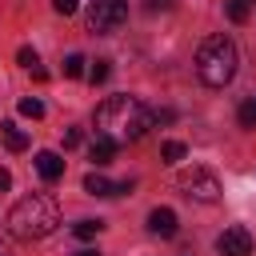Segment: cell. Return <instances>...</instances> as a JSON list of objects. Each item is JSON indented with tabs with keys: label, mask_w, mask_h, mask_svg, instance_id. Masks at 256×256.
I'll list each match as a JSON object with an SVG mask.
<instances>
[{
	"label": "cell",
	"mask_w": 256,
	"mask_h": 256,
	"mask_svg": "<svg viewBox=\"0 0 256 256\" xmlns=\"http://www.w3.org/2000/svg\"><path fill=\"white\" fill-rule=\"evenodd\" d=\"M76 256H100V252H96V248H80Z\"/></svg>",
	"instance_id": "cb8c5ba5"
},
{
	"label": "cell",
	"mask_w": 256,
	"mask_h": 256,
	"mask_svg": "<svg viewBox=\"0 0 256 256\" xmlns=\"http://www.w3.org/2000/svg\"><path fill=\"white\" fill-rule=\"evenodd\" d=\"M116 148H120V144H116L112 136H100V132H96V140L88 144V160H92L96 168H104V164H112V156H116Z\"/></svg>",
	"instance_id": "ba28073f"
},
{
	"label": "cell",
	"mask_w": 256,
	"mask_h": 256,
	"mask_svg": "<svg viewBox=\"0 0 256 256\" xmlns=\"http://www.w3.org/2000/svg\"><path fill=\"white\" fill-rule=\"evenodd\" d=\"M8 188H12V172H8V168H0V192H8Z\"/></svg>",
	"instance_id": "7402d4cb"
},
{
	"label": "cell",
	"mask_w": 256,
	"mask_h": 256,
	"mask_svg": "<svg viewBox=\"0 0 256 256\" xmlns=\"http://www.w3.org/2000/svg\"><path fill=\"white\" fill-rule=\"evenodd\" d=\"M216 252H220V256H252V236H248V228H240V224L224 228V232L216 236Z\"/></svg>",
	"instance_id": "8992f818"
},
{
	"label": "cell",
	"mask_w": 256,
	"mask_h": 256,
	"mask_svg": "<svg viewBox=\"0 0 256 256\" xmlns=\"http://www.w3.org/2000/svg\"><path fill=\"white\" fill-rule=\"evenodd\" d=\"M52 8H56L60 16H72V12L80 8V0H52Z\"/></svg>",
	"instance_id": "ffe728a7"
},
{
	"label": "cell",
	"mask_w": 256,
	"mask_h": 256,
	"mask_svg": "<svg viewBox=\"0 0 256 256\" xmlns=\"http://www.w3.org/2000/svg\"><path fill=\"white\" fill-rule=\"evenodd\" d=\"M0 132H4L8 152H24V148H28V132H24V128H16L12 120H8V124H0Z\"/></svg>",
	"instance_id": "8fae6325"
},
{
	"label": "cell",
	"mask_w": 256,
	"mask_h": 256,
	"mask_svg": "<svg viewBox=\"0 0 256 256\" xmlns=\"http://www.w3.org/2000/svg\"><path fill=\"white\" fill-rule=\"evenodd\" d=\"M20 116H28V120H40V116H44V104H40L36 96H24V100H20Z\"/></svg>",
	"instance_id": "2e32d148"
},
{
	"label": "cell",
	"mask_w": 256,
	"mask_h": 256,
	"mask_svg": "<svg viewBox=\"0 0 256 256\" xmlns=\"http://www.w3.org/2000/svg\"><path fill=\"white\" fill-rule=\"evenodd\" d=\"M172 4H176V0H148V8H152V12H160V8H164V12H168V8H172Z\"/></svg>",
	"instance_id": "603a6c76"
},
{
	"label": "cell",
	"mask_w": 256,
	"mask_h": 256,
	"mask_svg": "<svg viewBox=\"0 0 256 256\" xmlns=\"http://www.w3.org/2000/svg\"><path fill=\"white\" fill-rule=\"evenodd\" d=\"M84 64H88V60H84L80 52H72V56L64 60V76H72V80H76V76H84Z\"/></svg>",
	"instance_id": "e0dca14e"
},
{
	"label": "cell",
	"mask_w": 256,
	"mask_h": 256,
	"mask_svg": "<svg viewBox=\"0 0 256 256\" xmlns=\"http://www.w3.org/2000/svg\"><path fill=\"white\" fill-rule=\"evenodd\" d=\"M180 188H184V196H192V200H200V204H216L220 200V180H216V172H208V168H188V172H180Z\"/></svg>",
	"instance_id": "5b68a950"
},
{
	"label": "cell",
	"mask_w": 256,
	"mask_h": 256,
	"mask_svg": "<svg viewBox=\"0 0 256 256\" xmlns=\"http://www.w3.org/2000/svg\"><path fill=\"white\" fill-rule=\"evenodd\" d=\"M128 20V4L124 0H88V32L108 36L116 28H124Z\"/></svg>",
	"instance_id": "277c9868"
},
{
	"label": "cell",
	"mask_w": 256,
	"mask_h": 256,
	"mask_svg": "<svg viewBox=\"0 0 256 256\" xmlns=\"http://www.w3.org/2000/svg\"><path fill=\"white\" fill-rule=\"evenodd\" d=\"M252 4H256V0H252Z\"/></svg>",
	"instance_id": "d4e9b609"
},
{
	"label": "cell",
	"mask_w": 256,
	"mask_h": 256,
	"mask_svg": "<svg viewBox=\"0 0 256 256\" xmlns=\"http://www.w3.org/2000/svg\"><path fill=\"white\" fill-rule=\"evenodd\" d=\"M92 124H96L100 136H112L116 144H132V140H140L152 128V108L140 104L136 96H108L96 108Z\"/></svg>",
	"instance_id": "6da1fadb"
},
{
	"label": "cell",
	"mask_w": 256,
	"mask_h": 256,
	"mask_svg": "<svg viewBox=\"0 0 256 256\" xmlns=\"http://www.w3.org/2000/svg\"><path fill=\"white\" fill-rule=\"evenodd\" d=\"M80 140H84V132H80V128H68V132H64V148H76Z\"/></svg>",
	"instance_id": "44dd1931"
},
{
	"label": "cell",
	"mask_w": 256,
	"mask_h": 256,
	"mask_svg": "<svg viewBox=\"0 0 256 256\" xmlns=\"http://www.w3.org/2000/svg\"><path fill=\"white\" fill-rule=\"evenodd\" d=\"M160 156H164V164H180V160L188 156V148H184L180 140H164V144H160Z\"/></svg>",
	"instance_id": "7c38bea8"
},
{
	"label": "cell",
	"mask_w": 256,
	"mask_h": 256,
	"mask_svg": "<svg viewBox=\"0 0 256 256\" xmlns=\"http://www.w3.org/2000/svg\"><path fill=\"white\" fill-rule=\"evenodd\" d=\"M248 12H252V0H228V20L232 24H244Z\"/></svg>",
	"instance_id": "5bb4252c"
},
{
	"label": "cell",
	"mask_w": 256,
	"mask_h": 256,
	"mask_svg": "<svg viewBox=\"0 0 256 256\" xmlns=\"http://www.w3.org/2000/svg\"><path fill=\"white\" fill-rule=\"evenodd\" d=\"M148 232L160 236V240H172V236L180 232L176 212H172V208H152V212H148Z\"/></svg>",
	"instance_id": "52a82bcc"
},
{
	"label": "cell",
	"mask_w": 256,
	"mask_h": 256,
	"mask_svg": "<svg viewBox=\"0 0 256 256\" xmlns=\"http://www.w3.org/2000/svg\"><path fill=\"white\" fill-rule=\"evenodd\" d=\"M236 64H240L236 40H232V36H224V32L208 36V40L196 48V76H200L208 88H224V84H232Z\"/></svg>",
	"instance_id": "3957f363"
},
{
	"label": "cell",
	"mask_w": 256,
	"mask_h": 256,
	"mask_svg": "<svg viewBox=\"0 0 256 256\" xmlns=\"http://www.w3.org/2000/svg\"><path fill=\"white\" fill-rule=\"evenodd\" d=\"M84 192H88V196H116V184H112L104 172H88V176H84Z\"/></svg>",
	"instance_id": "30bf717a"
},
{
	"label": "cell",
	"mask_w": 256,
	"mask_h": 256,
	"mask_svg": "<svg viewBox=\"0 0 256 256\" xmlns=\"http://www.w3.org/2000/svg\"><path fill=\"white\" fill-rule=\"evenodd\" d=\"M56 224H60V208L44 192H32V196L16 200L12 212H8V232L16 240H40V236L56 232Z\"/></svg>",
	"instance_id": "7a4b0ae2"
},
{
	"label": "cell",
	"mask_w": 256,
	"mask_h": 256,
	"mask_svg": "<svg viewBox=\"0 0 256 256\" xmlns=\"http://www.w3.org/2000/svg\"><path fill=\"white\" fill-rule=\"evenodd\" d=\"M236 120H240V128H256V96L240 104V112H236Z\"/></svg>",
	"instance_id": "9a60e30c"
},
{
	"label": "cell",
	"mask_w": 256,
	"mask_h": 256,
	"mask_svg": "<svg viewBox=\"0 0 256 256\" xmlns=\"http://www.w3.org/2000/svg\"><path fill=\"white\" fill-rule=\"evenodd\" d=\"M16 60H20V64H24V68H28V72H32V68H36V64H40V60H36V48H28V44H24V48H20V52H16Z\"/></svg>",
	"instance_id": "d6986e66"
},
{
	"label": "cell",
	"mask_w": 256,
	"mask_h": 256,
	"mask_svg": "<svg viewBox=\"0 0 256 256\" xmlns=\"http://www.w3.org/2000/svg\"><path fill=\"white\" fill-rule=\"evenodd\" d=\"M36 172L52 184V180H60L64 176V160H60V152H36Z\"/></svg>",
	"instance_id": "9c48e42d"
},
{
	"label": "cell",
	"mask_w": 256,
	"mask_h": 256,
	"mask_svg": "<svg viewBox=\"0 0 256 256\" xmlns=\"http://www.w3.org/2000/svg\"><path fill=\"white\" fill-rule=\"evenodd\" d=\"M108 72H112V68H108V60H96V64L88 68V80H92V84H104V80H108Z\"/></svg>",
	"instance_id": "ac0fdd59"
},
{
	"label": "cell",
	"mask_w": 256,
	"mask_h": 256,
	"mask_svg": "<svg viewBox=\"0 0 256 256\" xmlns=\"http://www.w3.org/2000/svg\"><path fill=\"white\" fill-rule=\"evenodd\" d=\"M72 232H76V240H96V236L104 232V220H80Z\"/></svg>",
	"instance_id": "4fadbf2b"
}]
</instances>
